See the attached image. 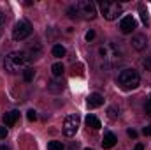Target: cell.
<instances>
[{
    "mask_svg": "<svg viewBox=\"0 0 151 150\" xmlns=\"http://www.w3.org/2000/svg\"><path fill=\"white\" fill-rule=\"evenodd\" d=\"M123 57V51L119 50V46H116L113 42H106L99 48V58L102 60L104 67L109 69V67H114Z\"/></svg>",
    "mask_w": 151,
    "mask_h": 150,
    "instance_id": "1",
    "label": "cell"
},
{
    "mask_svg": "<svg viewBox=\"0 0 151 150\" xmlns=\"http://www.w3.org/2000/svg\"><path fill=\"white\" fill-rule=\"evenodd\" d=\"M27 60H28V57H27L25 51H11V53L5 57V60H4L5 71H9V73L14 74V73L21 71V69L25 67Z\"/></svg>",
    "mask_w": 151,
    "mask_h": 150,
    "instance_id": "2",
    "label": "cell"
},
{
    "mask_svg": "<svg viewBox=\"0 0 151 150\" xmlns=\"http://www.w3.org/2000/svg\"><path fill=\"white\" fill-rule=\"evenodd\" d=\"M118 83L123 90H134L141 83V76L135 69H123L118 74Z\"/></svg>",
    "mask_w": 151,
    "mask_h": 150,
    "instance_id": "3",
    "label": "cell"
},
{
    "mask_svg": "<svg viewBox=\"0 0 151 150\" xmlns=\"http://www.w3.org/2000/svg\"><path fill=\"white\" fill-rule=\"evenodd\" d=\"M99 7H100L102 16H104L107 21L116 20V18L123 12V5L118 4V2H111V0H102V2L99 4Z\"/></svg>",
    "mask_w": 151,
    "mask_h": 150,
    "instance_id": "4",
    "label": "cell"
},
{
    "mask_svg": "<svg viewBox=\"0 0 151 150\" xmlns=\"http://www.w3.org/2000/svg\"><path fill=\"white\" fill-rule=\"evenodd\" d=\"M76 11H77V16H83L86 20H93L97 16V7L93 2H88V0H79L74 4Z\"/></svg>",
    "mask_w": 151,
    "mask_h": 150,
    "instance_id": "5",
    "label": "cell"
},
{
    "mask_svg": "<svg viewBox=\"0 0 151 150\" xmlns=\"http://www.w3.org/2000/svg\"><path fill=\"white\" fill-rule=\"evenodd\" d=\"M30 34H32V25H30L28 20H19L12 28V39L14 41H23Z\"/></svg>",
    "mask_w": 151,
    "mask_h": 150,
    "instance_id": "6",
    "label": "cell"
},
{
    "mask_svg": "<svg viewBox=\"0 0 151 150\" xmlns=\"http://www.w3.org/2000/svg\"><path fill=\"white\" fill-rule=\"evenodd\" d=\"M77 129H79V117L77 115H69L63 122V134L72 138L77 133Z\"/></svg>",
    "mask_w": 151,
    "mask_h": 150,
    "instance_id": "7",
    "label": "cell"
},
{
    "mask_svg": "<svg viewBox=\"0 0 151 150\" xmlns=\"http://www.w3.org/2000/svg\"><path fill=\"white\" fill-rule=\"evenodd\" d=\"M135 20H134V16H125L121 21H119V30L123 32V34H132L134 32V28H135Z\"/></svg>",
    "mask_w": 151,
    "mask_h": 150,
    "instance_id": "8",
    "label": "cell"
},
{
    "mask_svg": "<svg viewBox=\"0 0 151 150\" xmlns=\"http://www.w3.org/2000/svg\"><path fill=\"white\" fill-rule=\"evenodd\" d=\"M27 57L30 58V60H37L42 57V48H40V44L39 42H34V44H30L28 48H27Z\"/></svg>",
    "mask_w": 151,
    "mask_h": 150,
    "instance_id": "9",
    "label": "cell"
},
{
    "mask_svg": "<svg viewBox=\"0 0 151 150\" xmlns=\"http://www.w3.org/2000/svg\"><path fill=\"white\" fill-rule=\"evenodd\" d=\"M146 46H148V39H146L144 34H137V36H134V37H132V48H134V50L142 51Z\"/></svg>",
    "mask_w": 151,
    "mask_h": 150,
    "instance_id": "10",
    "label": "cell"
},
{
    "mask_svg": "<svg viewBox=\"0 0 151 150\" xmlns=\"http://www.w3.org/2000/svg\"><path fill=\"white\" fill-rule=\"evenodd\" d=\"M86 104H88V108H99V106H102L104 104V97L100 95V94H90V97L86 99Z\"/></svg>",
    "mask_w": 151,
    "mask_h": 150,
    "instance_id": "11",
    "label": "cell"
},
{
    "mask_svg": "<svg viewBox=\"0 0 151 150\" xmlns=\"http://www.w3.org/2000/svg\"><path fill=\"white\" fill-rule=\"evenodd\" d=\"M18 118H19V111H18V110H12V111H9V113L4 115V124H5L7 127H12V125L18 122Z\"/></svg>",
    "mask_w": 151,
    "mask_h": 150,
    "instance_id": "12",
    "label": "cell"
},
{
    "mask_svg": "<svg viewBox=\"0 0 151 150\" xmlns=\"http://www.w3.org/2000/svg\"><path fill=\"white\" fill-rule=\"evenodd\" d=\"M116 136H114L113 133H106L104 134V138H102V147L104 149H113L114 145H116Z\"/></svg>",
    "mask_w": 151,
    "mask_h": 150,
    "instance_id": "13",
    "label": "cell"
},
{
    "mask_svg": "<svg viewBox=\"0 0 151 150\" xmlns=\"http://www.w3.org/2000/svg\"><path fill=\"white\" fill-rule=\"evenodd\" d=\"M86 125L91 127V129H95V131L102 127V125H100V120H99L95 115H88V117H86Z\"/></svg>",
    "mask_w": 151,
    "mask_h": 150,
    "instance_id": "14",
    "label": "cell"
},
{
    "mask_svg": "<svg viewBox=\"0 0 151 150\" xmlns=\"http://www.w3.org/2000/svg\"><path fill=\"white\" fill-rule=\"evenodd\" d=\"M63 71H65V67H63V64L62 62H56V64H53L51 66V73L55 78H60V76L63 74Z\"/></svg>",
    "mask_w": 151,
    "mask_h": 150,
    "instance_id": "15",
    "label": "cell"
},
{
    "mask_svg": "<svg viewBox=\"0 0 151 150\" xmlns=\"http://www.w3.org/2000/svg\"><path fill=\"white\" fill-rule=\"evenodd\" d=\"M65 55H67V50H65L62 44H55V46H53V57L62 58V57H65Z\"/></svg>",
    "mask_w": 151,
    "mask_h": 150,
    "instance_id": "16",
    "label": "cell"
},
{
    "mask_svg": "<svg viewBox=\"0 0 151 150\" xmlns=\"http://www.w3.org/2000/svg\"><path fill=\"white\" fill-rule=\"evenodd\" d=\"M34 76H35L34 67H27V69L23 71V79H25V81H32V79H34Z\"/></svg>",
    "mask_w": 151,
    "mask_h": 150,
    "instance_id": "17",
    "label": "cell"
},
{
    "mask_svg": "<svg viewBox=\"0 0 151 150\" xmlns=\"http://www.w3.org/2000/svg\"><path fill=\"white\" fill-rule=\"evenodd\" d=\"M139 12H141V20H142V23H144V25H148L150 18H148V11L144 9V5H139Z\"/></svg>",
    "mask_w": 151,
    "mask_h": 150,
    "instance_id": "18",
    "label": "cell"
},
{
    "mask_svg": "<svg viewBox=\"0 0 151 150\" xmlns=\"http://www.w3.org/2000/svg\"><path fill=\"white\" fill-rule=\"evenodd\" d=\"M47 150H65V149H63V145L60 141H49L47 143Z\"/></svg>",
    "mask_w": 151,
    "mask_h": 150,
    "instance_id": "19",
    "label": "cell"
},
{
    "mask_svg": "<svg viewBox=\"0 0 151 150\" xmlns=\"http://www.w3.org/2000/svg\"><path fill=\"white\" fill-rule=\"evenodd\" d=\"M62 88H63V85H60V83H56V81H51V83H49V90H51V92H62Z\"/></svg>",
    "mask_w": 151,
    "mask_h": 150,
    "instance_id": "20",
    "label": "cell"
},
{
    "mask_svg": "<svg viewBox=\"0 0 151 150\" xmlns=\"http://www.w3.org/2000/svg\"><path fill=\"white\" fill-rule=\"evenodd\" d=\"M107 113H109V117H111V118H118V115H119V110H118L116 106H111V108L107 110Z\"/></svg>",
    "mask_w": 151,
    "mask_h": 150,
    "instance_id": "21",
    "label": "cell"
},
{
    "mask_svg": "<svg viewBox=\"0 0 151 150\" xmlns=\"http://www.w3.org/2000/svg\"><path fill=\"white\" fill-rule=\"evenodd\" d=\"M27 118H28L30 122L37 120V111H35V110H28V111H27Z\"/></svg>",
    "mask_w": 151,
    "mask_h": 150,
    "instance_id": "22",
    "label": "cell"
},
{
    "mask_svg": "<svg viewBox=\"0 0 151 150\" xmlns=\"http://www.w3.org/2000/svg\"><path fill=\"white\" fill-rule=\"evenodd\" d=\"M142 66H144V69H146V71H151V55H150V57H146V58H144Z\"/></svg>",
    "mask_w": 151,
    "mask_h": 150,
    "instance_id": "23",
    "label": "cell"
},
{
    "mask_svg": "<svg viewBox=\"0 0 151 150\" xmlns=\"http://www.w3.org/2000/svg\"><path fill=\"white\" fill-rule=\"evenodd\" d=\"M7 134H9V131H7V127H4V125H0V140H5V138H7Z\"/></svg>",
    "mask_w": 151,
    "mask_h": 150,
    "instance_id": "24",
    "label": "cell"
},
{
    "mask_svg": "<svg viewBox=\"0 0 151 150\" xmlns=\"http://www.w3.org/2000/svg\"><path fill=\"white\" fill-rule=\"evenodd\" d=\"M84 37H86V41H88V42H90V41H93V39H95V32H93V30H88V32H86V36H84Z\"/></svg>",
    "mask_w": 151,
    "mask_h": 150,
    "instance_id": "25",
    "label": "cell"
},
{
    "mask_svg": "<svg viewBox=\"0 0 151 150\" xmlns=\"http://www.w3.org/2000/svg\"><path fill=\"white\" fill-rule=\"evenodd\" d=\"M142 134H144V136H151V125H146V127L142 129Z\"/></svg>",
    "mask_w": 151,
    "mask_h": 150,
    "instance_id": "26",
    "label": "cell"
},
{
    "mask_svg": "<svg viewBox=\"0 0 151 150\" xmlns=\"http://www.w3.org/2000/svg\"><path fill=\"white\" fill-rule=\"evenodd\" d=\"M146 113L151 115V95L148 97V101H146Z\"/></svg>",
    "mask_w": 151,
    "mask_h": 150,
    "instance_id": "27",
    "label": "cell"
},
{
    "mask_svg": "<svg viewBox=\"0 0 151 150\" xmlns=\"http://www.w3.org/2000/svg\"><path fill=\"white\" fill-rule=\"evenodd\" d=\"M128 136H130V138H137V131H134V129H128Z\"/></svg>",
    "mask_w": 151,
    "mask_h": 150,
    "instance_id": "28",
    "label": "cell"
},
{
    "mask_svg": "<svg viewBox=\"0 0 151 150\" xmlns=\"http://www.w3.org/2000/svg\"><path fill=\"white\" fill-rule=\"evenodd\" d=\"M4 21H5V14H4V12L0 11V27L4 25Z\"/></svg>",
    "mask_w": 151,
    "mask_h": 150,
    "instance_id": "29",
    "label": "cell"
},
{
    "mask_svg": "<svg viewBox=\"0 0 151 150\" xmlns=\"http://www.w3.org/2000/svg\"><path fill=\"white\" fill-rule=\"evenodd\" d=\"M134 150H144V145H142V143H137V145H135V149Z\"/></svg>",
    "mask_w": 151,
    "mask_h": 150,
    "instance_id": "30",
    "label": "cell"
},
{
    "mask_svg": "<svg viewBox=\"0 0 151 150\" xmlns=\"http://www.w3.org/2000/svg\"><path fill=\"white\" fill-rule=\"evenodd\" d=\"M0 150H11L7 145H0Z\"/></svg>",
    "mask_w": 151,
    "mask_h": 150,
    "instance_id": "31",
    "label": "cell"
},
{
    "mask_svg": "<svg viewBox=\"0 0 151 150\" xmlns=\"http://www.w3.org/2000/svg\"><path fill=\"white\" fill-rule=\"evenodd\" d=\"M84 150H93V149H84Z\"/></svg>",
    "mask_w": 151,
    "mask_h": 150,
    "instance_id": "32",
    "label": "cell"
}]
</instances>
